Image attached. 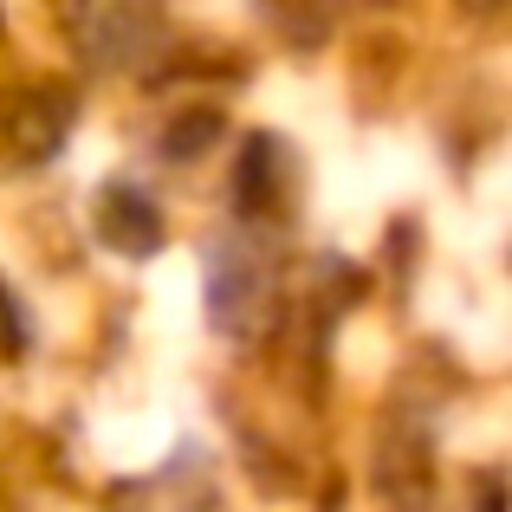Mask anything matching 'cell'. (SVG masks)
<instances>
[{
    "label": "cell",
    "mask_w": 512,
    "mask_h": 512,
    "mask_svg": "<svg viewBox=\"0 0 512 512\" xmlns=\"http://www.w3.org/2000/svg\"><path fill=\"white\" fill-rule=\"evenodd\" d=\"M72 130V91L65 85H26L13 98H0V143H7L20 163L52 156Z\"/></svg>",
    "instance_id": "obj_1"
},
{
    "label": "cell",
    "mask_w": 512,
    "mask_h": 512,
    "mask_svg": "<svg viewBox=\"0 0 512 512\" xmlns=\"http://www.w3.org/2000/svg\"><path fill=\"white\" fill-rule=\"evenodd\" d=\"M91 227H98V240L111 253H124V260H150V253L169 240L163 208H156L137 182H104L98 201H91Z\"/></svg>",
    "instance_id": "obj_2"
},
{
    "label": "cell",
    "mask_w": 512,
    "mask_h": 512,
    "mask_svg": "<svg viewBox=\"0 0 512 512\" xmlns=\"http://www.w3.org/2000/svg\"><path fill=\"white\" fill-rule=\"evenodd\" d=\"M286 182H292V169H286L279 137H253L247 156H240V182H234L240 208H247V214H273V208H279V188H286Z\"/></svg>",
    "instance_id": "obj_3"
},
{
    "label": "cell",
    "mask_w": 512,
    "mask_h": 512,
    "mask_svg": "<svg viewBox=\"0 0 512 512\" xmlns=\"http://www.w3.org/2000/svg\"><path fill=\"white\" fill-rule=\"evenodd\" d=\"M214 137H221V111H182V117H175V130L163 137V156H169V163H188V156L208 150Z\"/></svg>",
    "instance_id": "obj_4"
},
{
    "label": "cell",
    "mask_w": 512,
    "mask_h": 512,
    "mask_svg": "<svg viewBox=\"0 0 512 512\" xmlns=\"http://www.w3.org/2000/svg\"><path fill=\"white\" fill-rule=\"evenodd\" d=\"M20 350H26V318L13 305V292L0 286V357H20Z\"/></svg>",
    "instance_id": "obj_5"
},
{
    "label": "cell",
    "mask_w": 512,
    "mask_h": 512,
    "mask_svg": "<svg viewBox=\"0 0 512 512\" xmlns=\"http://www.w3.org/2000/svg\"><path fill=\"white\" fill-rule=\"evenodd\" d=\"M480 512H500V480H487V487H480Z\"/></svg>",
    "instance_id": "obj_6"
}]
</instances>
